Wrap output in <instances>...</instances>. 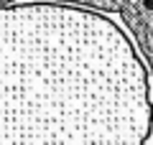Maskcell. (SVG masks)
<instances>
[{
  "label": "cell",
  "mask_w": 153,
  "mask_h": 145,
  "mask_svg": "<svg viewBox=\"0 0 153 145\" xmlns=\"http://www.w3.org/2000/svg\"><path fill=\"white\" fill-rule=\"evenodd\" d=\"M151 74L102 13L0 8V145H148Z\"/></svg>",
  "instance_id": "cell-1"
}]
</instances>
